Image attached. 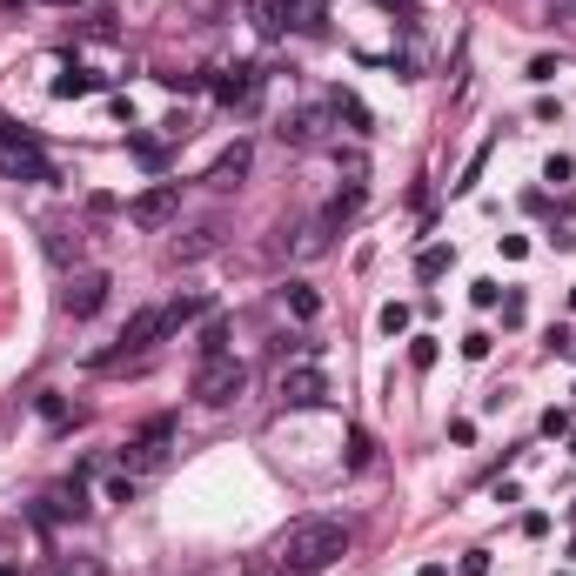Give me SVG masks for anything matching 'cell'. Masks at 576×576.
Wrapping results in <instances>:
<instances>
[{
	"mask_svg": "<svg viewBox=\"0 0 576 576\" xmlns=\"http://www.w3.org/2000/svg\"><path fill=\"white\" fill-rule=\"evenodd\" d=\"M342 550H349V530H342L335 516H302V523H288L282 543H275V570H288V576H322Z\"/></svg>",
	"mask_w": 576,
	"mask_h": 576,
	"instance_id": "cell-1",
	"label": "cell"
},
{
	"mask_svg": "<svg viewBox=\"0 0 576 576\" xmlns=\"http://www.w3.org/2000/svg\"><path fill=\"white\" fill-rule=\"evenodd\" d=\"M181 422L175 416H148L141 429L128 436V449H121V476H155L161 463H168V449H175Z\"/></svg>",
	"mask_w": 576,
	"mask_h": 576,
	"instance_id": "cell-2",
	"label": "cell"
},
{
	"mask_svg": "<svg viewBox=\"0 0 576 576\" xmlns=\"http://www.w3.org/2000/svg\"><path fill=\"white\" fill-rule=\"evenodd\" d=\"M242 389H248V362H235V355H208L195 369V382H188V396H195L201 409H228Z\"/></svg>",
	"mask_w": 576,
	"mask_h": 576,
	"instance_id": "cell-3",
	"label": "cell"
},
{
	"mask_svg": "<svg viewBox=\"0 0 576 576\" xmlns=\"http://www.w3.org/2000/svg\"><path fill=\"white\" fill-rule=\"evenodd\" d=\"M0 175L7 181H61L54 161L41 155V141H34L27 128H0Z\"/></svg>",
	"mask_w": 576,
	"mask_h": 576,
	"instance_id": "cell-4",
	"label": "cell"
},
{
	"mask_svg": "<svg viewBox=\"0 0 576 576\" xmlns=\"http://www.w3.org/2000/svg\"><path fill=\"white\" fill-rule=\"evenodd\" d=\"M161 335H168V315H161V309H141V315H128V329L114 335V349H108V355H94V362H101V369H114V362H128V355L155 349Z\"/></svg>",
	"mask_w": 576,
	"mask_h": 576,
	"instance_id": "cell-5",
	"label": "cell"
},
{
	"mask_svg": "<svg viewBox=\"0 0 576 576\" xmlns=\"http://www.w3.org/2000/svg\"><path fill=\"white\" fill-rule=\"evenodd\" d=\"M175 215H181V181H155V188H141V195L128 201V222L148 228V235H155V228H168Z\"/></svg>",
	"mask_w": 576,
	"mask_h": 576,
	"instance_id": "cell-6",
	"label": "cell"
},
{
	"mask_svg": "<svg viewBox=\"0 0 576 576\" xmlns=\"http://www.w3.org/2000/svg\"><path fill=\"white\" fill-rule=\"evenodd\" d=\"M208 88H215V101H222L228 114H235V108H255V101H262V67H255V61L215 67V81H208Z\"/></svg>",
	"mask_w": 576,
	"mask_h": 576,
	"instance_id": "cell-7",
	"label": "cell"
},
{
	"mask_svg": "<svg viewBox=\"0 0 576 576\" xmlns=\"http://www.w3.org/2000/svg\"><path fill=\"white\" fill-rule=\"evenodd\" d=\"M108 275H101V268H81V275H74V282H67V295H61V309L74 315V322H88L94 309H101V302H108Z\"/></svg>",
	"mask_w": 576,
	"mask_h": 576,
	"instance_id": "cell-8",
	"label": "cell"
},
{
	"mask_svg": "<svg viewBox=\"0 0 576 576\" xmlns=\"http://www.w3.org/2000/svg\"><path fill=\"white\" fill-rule=\"evenodd\" d=\"M322 396H329V376H322L315 362H295V369H282V402H288V409H315Z\"/></svg>",
	"mask_w": 576,
	"mask_h": 576,
	"instance_id": "cell-9",
	"label": "cell"
},
{
	"mask_svg": "<svg viewBox=\"0 0 576 576\" xmlns=\"http://www.w3.org/2000/svg\"><path fill=\"white\" fill-rule=\"evenodd\" d=\"M41 516L47 523H67V516H88V489H81V476H74V483H54L41 496Z\"/></svg>",
	"mask_w": 576,
	"mask_h": 576,
	"instance_id": "cell-10",
	"label": "cell"
},
{
	"mask_svg": "<svg viewBox=\"0 0 576 576\" xmlns=\"http://www.w3.org/2000/svg\"><path fill=\"white\" fill-rule=\"evenodd\" d=\"M248 161H255V148H248V141H235V148H222V155H215V168H208V188H235V181L248 175Z\"/></svg>",
	"mask_w": 576,
	"mask_h": 576,
	"instance_id": "cell-11",
	"label": "cell"
},
{
	"mask_svg": "<svg viewBox=\"0 0 576 576\" xmlns=\"http://www.w3.org/2000/svg\"><path fill=\"white\" fill-rule=\"evenodd\" d=\"M248 21H255L262 41H282L288 34V0H248Z\"/></svg>",
	"mask_w": 576,
	"mask_h": 576,
	"instance_id": "cell-12",
	"label": "cell"
},
{
	"mask_svg": "<svg viewBox=\"0 0 576 576\" xmlns=\"http://www.w3.org/2000/svg\"><path fill=\"white\" fill-rule=\"evenodd\" d=\"M288 27L295 34H322L329 27V0H288Z\"/></svg>",
	"mask_w": 576,
	"mask_h": 576,
	"instance_id": "cell-13",
	"label": "cell"
},
{
	"mask_svg": "<svg viewBox=\"0 0 576 576\" xmlns=\"http://www.w3.org/2000/svg\"><path fill=\"white\" fill-rule=\"evenodd\" d=\"M322 121H329L322 108H302L295 121H282V141H288V148H309L315 134H322Z\"/></svg>",
	"mask_w": 576,
	"mask_h": 576,
	"instance_id": "cell-14",
	"label": "cell"
},
{
	"mask_svg": "<svg viewBox=\"0 0 576 576\" xmlns=\"http://www.w3.org/2000/svg\"><path fill=\"white\" fill-rule=\"evenodd\" d=\"M161 315H168V335H175V329H188V322H201V315H208V295H181V302H168Z\"/></svg>",
	"mask_w": 576,
	"mask_h": 576,
	"instance_id": "cell-15",
	"label": "cell"
},
{
	"mask_svg": "<svg viewBox=\"0 0 576 576\" xmlns=\"http://www.w3.org/2000/svg\"><path fill=\"white\" fill-rule=\"evenodd\" d=\"M329 114H335V121H349L355 134H369V108H362L355 94H342V88H335V94H329Z\"/></svg>",
	"mask_w": 576,
	"mask_h": 576,
	"instance_id": "cell-16",
	"label": "cell"
},
{
	"mask_svg": "<svg viewBox=\"0 0 576 576\" xmlns=\"http://www.w3.org/2000/svg\"><path fill=\"white\" fill-rule=\"evenodd\" d=\"M47 255H54V262H67V255H81V228H67V222H47Z\"/></svg>",
	"mask_w": 576,
	"mask_h": 576,
	"instance_id": "cell-17",
	"label": "cell"
},
{
	"mask_svg": "<svg viewBox=\"0 0 576 576\" xmlns=\"http://www.w3.org/2000/svg\"><path fill=\"white\" fill-rule=\"evenodd\" d=\"M201 362H208V355H228V315H208V322H201Z\"/></svg>",
	"mask_w": 576,
	"mask_h": 576,
	"instance_id": "cell-18",
	"label": "cell"
},
{
	"mask_svg": "<svg viewBox=\"0 0 576 576\" xmlns=\"http://www.w3.org/2000/svg\"><path fill=\"white\" fill-rule=\"evenodd\" d=\"M94 88H101V81H94V74H81V67L54 74V94H61V101H81V94H94Z\"/></svg>",
	"mask_w": 576,
	"mask_h": 576,
	"instance_id": "cell-19",
	"label": "cell"
},
{
	"mask_svg": "<svg viewBox=\"0 0 576 576\" xmlns=\"http://www.w3.org/2000/svg\"><path fill=\"white\" fill-rule=\"evenodd\" d=\"M282 295H288V309L302 315V322H315V315H322V295H315V288H309V282H288V288H282Z\"/></svg>",
	"mask_w": 576,
	"mask_h": 576,
	"instance_id": "cell-20",
	"label": "cell"
},
{
	"mask_svg": "<svg viewBox=\"0 0 576 576\" xmlns=\"http://www.w3.org/2000/svg\"><path fill=\"white\" fill-rule=\"evenodd\" d=\"M449 262H456V248H422L416 275H422V282H436V275H449Z\"/></svg>",
	"mask_w": 576,
	"mask_h": 576,
	"instance_id": "cell-21",
	"label": "cell"
},
{
	"mask_svg": "<svg viewBox=\"0 0 576 576\" xmlns=\"http://www.w3.org/2000/svg\"><path fill=\"white\" fill-rule=\"evenodd\" d=\"M128 148H134V161H141V168H168V148H161V141H148V134H128Z\"/></svg>",
	"mask_w": 576,
	"mask_h": 576,
	"instance_id": "cell-22",
	"label": "cell"
},
{
	"mask_svg": "<svg viewBox=\"0 0 576 576\" xmlns=\"http://www.w3.org/2000/svg\"><path fill=\"white\" fill-rule=\"evenodd\" d=\"M215 235H222V228H195L188 242H175V255H181V262H195V255H208V248H215Z\"/></svg>",
	"mask_w": 576,
	"mask_h": 576,
	"instance_id": "cell-23",
	"label": "cell"
},
{
	"mask_svg": "<svg viewBox=\"0 0 576 576\" xmlns=\"http://www.w3.org/2000/svg\"><path fill=\"white\" fill-rule=\"evenodd\" d=\"M376 322H382V335H409V302H389Z\"/></svg>",
	"mask_w": 576,
	"mask_h": 576,
	"instance_id": "cell-24",
	"label": "cell"
},
{
	"mask_svg": "<svg viewBox=\"0 0 576 576\" xmlns=\"http://www.w3.org/2000/svg\"><path fill=\"white\" fill-rule=\"evenodd\" d=\"M409 369H436V335H416V342H409Z\"/></svg>",
	"mask_w": 576,
	"mask_h": 576,
	"instance_id": "cell-25",
	"label": "cell"
},
{
	"mask_svg": "<svg viewBox=\"0 0 576 576\" xmlns=\"http://www.w3.org/2000/svg\"><path fill=\"white\" fill-rule=\"evenodd\" d=\"M369 456H376V443L355 429V436H349V469H369Z\"/></svg>",
	"mask_w": 576,
	"mask_h": 576,
	"instance_id": "cell-26",
	"label": "cell"
},
{
	"mask_svg": "<svg viewBox=\"0 0 576 576\" xmlns=\"http://www.w3.org/2000/svg\"><path fill=\"white\" fill-rule=\"evenodd\" d=\"M456 576H489V550H469L463 563H456Z\"/></svg>",
	"mask_w": 576,
	"mask_h": 576,
	"instance_id": "cell-27",
	"label": "cell"
},
{
	"mask_svg": "<svg viewBox=\"0 0 576 576\" xmlns=\"http://www.w3.org/2000/svg\"><path fill=\"white\" fill-rule=\"evenodd\" d=\"M576 175V161L570 155H550V168H543V181H570Z\"/></svg>",
	"mask_w": 576,
	"mask_h": 576,
	"instance_id": "cell-28",
	"label": "cell"
},
{
	"mask_svg": "<svg viewBox=\"0 0 576 576\" xmlns=\"http://www.w3.org/2000/svg\"><path fill=\"white\" fill-rule=\"evenodd\" d=\"M550 355H576V335L563 329V322H556V329H550Z\"/></svg>",
	"mask_w": 576,
	"mask_h": 576,
	"instance_id": "cell-29",
	"label": "cell"
},
{
	"mask_svg": "<svg viewBox=\"0 0 576 576\" xmlns=\"http://www.w3.org/2000/svg\"><path fill=\"white\" fill-rule=\"evenodd\" d=\"M543 436H570V409H550V416H543Z\"/></svg>",
	"mask_w": 576,
	"mask_h": 576,
	"instance_id": "cell-30",
	"label": "cell"
},
{
	"mask_svg": "<svg viewBox=\"0 0 576 576\" xmlns=\"http://www.w3.org/2000/svg\"><path fill=\"white\" fill-rule=\"evenodd\" d=\"M503 322H510V329L523 322V288H510V295H503Z\"/></svg>",
	"mask_w": 576,
	"mask_h": 576,
	"instance_id": "cell-31",
	"label": "cell"
},
{
	"mask_svg": "<svg viewBox=\"0 0 576 576\" xmlns=\"http://www.w3.org/2000/svg\"><path fill=\"white\" fill-rule=\"evenodd\" d=\"M416 576H449V563H422V570Z\"/></svg>",
	"mask_w": 576,
	"mask_h": 576,
	"instance_id": "cell-32",
	"label": "cell"
},
{
	"mask_svg": "<svg viewBox=\"0 0 576 576\" xmlns=\"http://www.w3.org/2000/svg\"><path fill=\"white\" fill-rule=\"evenodd\" d=\"M0 576H21V563H0Z\"/></svg>",
	"mask_w": 576,
	"mask_h": 576,
	"instance_id": "cell-33",
	"label": "cell"
},
{
	"mask_svg": "<svg viewBox=\"0 0 576 576\" xmlns=\"http://www.w3.org/2000/svg\"><path fill=\"white\" fill-rule=\"evenodd\" d=\"M570 396H576V389H570Z\"/></svg>",
	"mask_w": 576,
	"mask_h": 576,
	"instance_id": "cell-34",
	"label": "cell"
}]
</instances>
